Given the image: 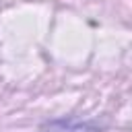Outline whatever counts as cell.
Listing matches in <instances>:
<instances>
[{"mask_svg": "<svg viewBox=\"0 0 132 132\" xmlns=\"http://www.w3.org/2000/svg\"><path fill=\"white\" fill-rule=\"evenodd\" d=\"M45 130L50 132H91L93 128L87 126V124H78V122H66V120H58V122H52L45 126Z\"/></svg>", "mask_w": 132, "mask_h": 132, "instance_id": "1", "label": "cell"}]
</instances>
